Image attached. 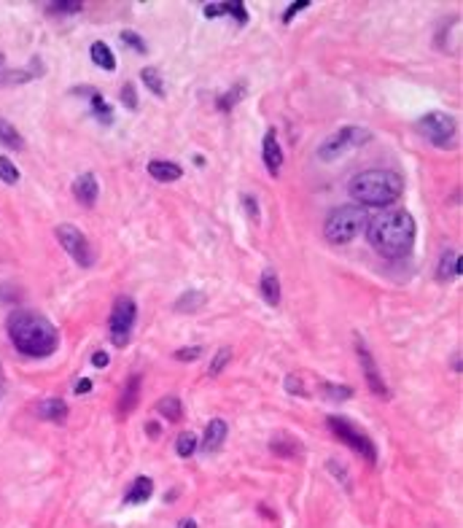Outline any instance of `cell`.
Returning a JSON list of instances; mask_svg holds the SVG:
<instances>
[{"label": "cell", "mask_w": 463, "mask_h": 528, "mask_svg": "<svg viewBox=\"0 0 463 528\" xmlns=\"http://www.w3.org/2000/svg\"><path fill=\"white\" fill-rule=\"evenodd\" d=\"M418 226L409 210L391 208L366 222V240L385 259H404L415 245Z\"/></svg>", "instance_id": "cell-1"}, {"label": "cell", "mask_w": 463, "mask_h": 528, "mask_svg": "<svg viewBox=\"0 0 463 528\" xmlns=\"http://www.w3.org/2000/svg\"><path fill=\"white\" fill-rule=\"evenodd\" d=\"M8 337L14 348L24 353V356H33V359H43V356H52L57 350V326L52 324L46 316L33 313V310H14L8 316Z\"/></svg>", "instance_id": "cell-2"}, {"label": "cell", "mask_w": 463, "mask_h": 528, "mask_svg": "<svg viewBox=\"0 0 463 528\" xmlns=\"http://www.w3.org/2000/svg\"><path fill=\"white\" fill-rule=\"evenodd\" d=\"M404 183L402 178L393 173V170H363L359 176L350 178V197L361 205H375V208H385V205H393L402 197Z\"/></svg>", "instance_id": "cell-3"}, {"label": "cell", "mask_w": 463, "mask_h": 528, "mask_svg": "<svg viewBox=\"0 0 463 528\" xmlns=\"http://www.w3.org/2000/svg\"><path fill=\"white\" fill-rule=\"evenodd\" d=\"M366 222H369V216L361 205H343L326 216L323 235L331 245H347L361 235V229H366Z\"/></svg>", "instance_id": "cell-4"}, {"label": "cell", "mask_w": 463, "mask_h": 528, "mask_svg": "<svg viewBox=\"0 0 463 528\" xmlns=\"http://www.w3.org/2000/svg\"><path fill=\"white\" fill-rule=\"evenodd\" d=\"M326 424H329V428H331V434H337L345 445L353 447L363 461L377 464V447H375V442H372V437H369L366 431H361L353 421H347V418H343V415H329Z\"/></svg>", "instance_id": "cell-5"}, {"label": "cell", "mask_w": 463, "mask_h": 528, "mask_svg": "<svg viewBox=\"0 0 463 528\" xmlns=\"http://www.w3.org/2000/svg\"><path fill=\"white\" fill-rule=\"evenodd\" d=\"M369 141H372V132H369V130H363V127H343V130H337L331 138H326V141L318 146V160L334 162V160H340L343 154H347L350 148L366 146Z\"/></svg>", "instance_id": "cell-6"}, {"label": "cell", "mask_w": 463, "mask_h": 528, "mask_svg": "<svg viewBox=\"0 0 463 528\" xmlns=\"http://www.w3.org/2000/svg\"><path fill=\"white\" fill-rule=\"evenodd\" d=\"M57 240H60V245L65 248V254L73 256V262L79 264V267L86 270V267L95 264V248L89 245L86 235L81 232L79 226H73V224H60V226H57Z\"/></svg>", "instance_id": "cell-7"}, {"label": "cell", "mask_w": 463, "mask_h": 528, "mask_svg": "<svg viewBox=\"0 0 463 528\" xmlns=\"http://www.w3.org/2000/svg\"><path fill=\"white\" fill-rule=\"evenodd\" d=\"M135 318H138V305L130 297H116L111 310V343L116 348H124L130 343Z\"/></svg>", "instance_id": "cell-8"}, {"label": "cell", "mask_w": 463, "mask_h": 528, "mask_svg": "<svg viewBox=\"0 0 463 528\" xmlns=\"http://www.w3.org/2000/svg\"><path fill=\"white\" fill-rule=\"evenodd\" d=\"M455 130H458L455 119L450 114H444V111H431V114H425V116L418 119V132L423 135L425 141L434 143V146L450 143L455 138Z\"/></svg>", "instance_id": "cell-9"}, {"label": "cell", "mask_w": 463, "mask_h": 528, "mask_svg": "<svg viewBox=\"0 0 463 528\" xmlns=\"http://www.w3.org/2000/svg\"><path fill=\"white\" fill-rule=\"evenodd\" d=\"M356 353H359L363 378H366V386L372 388V394H375V396H380V399H391V391H388L383 375H380V366L375 364V356L366 350V345H363L361 337H356Z\"/></svg>", "instance_id": "cell-10"}, {"label": "cell", "mask_w": 463, "mask_h": 528, "mask_svg": "<svg viewBox=\"0 0 463 528\" xmlns=\"http://www.w3.org/2000/svg\"><path fill=\"white\" fill-rule=\"evenodd\" d=\"M262 160H264V167L269 170V176H278V173H281L283 148H281V143H278V130H275V127H269V130H267V135H264Z\"/></svg>", "instance_id": "cell-11"}, {"label": "cell", "mask_w": 463, "mask_h": 528, "mask_svg": "<svg viewBox=\"0 0 463 528\" xmlns=\"http://www.w3.org/2000/svg\"><path fill=\"white\" fill-rule=\"evenodd\" d=\"M73 194L84 208H92L97 203V194H100V183L95 178V173H84L73 181Z\"/></svg>", "instance_id": "cell-12"}, {"label": "cell", "mask_w": 463, "mask_h": 528, "mask_svg": "<svg viewBox=\"0 0 463 528\" xmlns=\"http://www.w3.org/2000/svg\"><path fill=\"white\" fill-rule=\"evenodd\" d=\"M226 434H229V426L223 418H213L207 428H205V437H202V450L205 453H216L219 447L226 442Z\"/></svg>", "instance_id": "cell-13"}, {"label": "cell", "mask_w": 463, "mask_h": 528, "mask_svg": "<svg viewBox=\"0 0 463 528\" xmlns=\"http://www.w3.org/2000/svg\"><path fill=\"white\" fill-rule=\"evenodd\" d=\"M463 272V254H458L455 248H447L442 254V259L437 264V278L439 281H453Z\"/></svg>", "instance_id": "cell-14"}, {"label": "cell", "mask_w": 463, "mask_h": 528, "mask_svg": "<svg viewBox=\"0 0 463 528\" xmlns=\"http://www.w3.org/2000/svg\"><path fill=\"white\" fill-rule=\"evenodd\" d=\"M38 76V70H30V68H8L6 54H0V86H17V84L33 81Z\"/></svg>", "instance_id": "cell-15"}, {"label": "cell", "mask_w": 463, "mask_h": 528, "mask_svg": "<svg viewBox=\"0 0 463 528\" xmlns=\"http://www.w3.org/2000/svg\"><path fill=\"white\" fill-rule=\"evenodd\" d=\"M148 176L159 183H173L183 176L181 164L170 162V160H151L148 162Z\"/></svg>", "instance_id": "cell-16"}, {"label": "cell", "mask_w": 463, "mask_h": 528, "mask_svg": "<svg viewBox=\"0 0 463 528\" xmlns=\"http://www.w3.org/2000/svg\"><path fill=\"white\" fill-rule=\"evenodd\" d=\"M138 396H141V375H130L127 386H124V391H121L119 407H116L119 418H127V415L135 410V405H138Z\"/></svg>", "instance_id": "cell-17"}, {"label": "cell", "mask_w": 463, "mask_h": 528, "mask_svg": "<svg viewBox=\"0 0 463 528\" xmlns=\"http://www.w3.org/2000/svg\"><path fill=\"white\" fill-rule=\"evenodd\" d=\"M259 291H262L264 302L267 305H281V281H278V272L275 270H264L262 281H259Z\"/></svg>", "instance_id": "cell-18"}, {"label": "cell", "mask_w": 463, "mask_h": 528, "mask_svg": "<svg viewBox=\"0 0 463 528\" xmlns=\"http://www.w3.org/2000/svg\"><path fill=\"white\" fill-rule=\"evenodd\" d=\"M151 493H154V480H151V477H138V480L130 486V490H127L124 504H130V507L146 504V502L151 499Z\"/></svg>", "instance_id": "cell-19"}, {"label": "cell", "mask_w": 463, "mask_h": 528, "mask_svg": "<svg viewBox=\"0 0 463 528\" xmlns=\"http://www.w3.org/2000/svg\"><path fill=\"white\" fill-rule=\"evenodd\" d=\"M38 415L43 421H52V424H65L68 421V405L62 399H57V396L43 399L38 405Z\"/></svg>", "instance_id": "cell-20"}, {"label": "cell", "mask_w": 463, "mask_h": 528, "mask_svg": "<svg viewBox=\"0 0 463 528\" xmlns=\"http://www.w3.org/2000/svg\"><path fill=\"white\" fill-rule=\"evenodd\" d=\"M89 54H92V62H95V65H100L102 70H116V54L111 52V46H108L105 41L92 43Z\"/></svg>", "instance_id": "cell-21"}, {"label": "cell", "mask_w": 463, "mask_h": 528, "mask_svg": "<svg viewBox=\"0 0 463 528\" xmlns=\"http://www.w3.org/2000/svg\"><path fill=\"white\" fill-rule=\"evenodd\" d=\"M202 305H205V294L197 291V288H191V291H183L181 297H178L175 310H178V313H194V310H200Z\"/></svg>", "instance_id": "cell-22"}, {"label": "cell", "mask_w": 463, "mask_h": 528, "mask_svg": "<svg viewBox=\"0 0 463 528\" xmlns=\"http://www.w3.org/2000/svg\"><path fill=\"white\" fill-rule=\"evenodd\" d=\"M269 447H272L278 456H283V458H297V456H299V442H297L294 437H285V434H278V437L269 442Z\"/></svg>", "instance_id": "cell-23"}, {"label": "cell", "mask_w": 463, "mask_h": 528, "mask_svg": "<svg viewBox=\"0 0 463 528\" xmlns=\"http://www.w3.org/2000/svg\"><path fill=\"white\" fill-rule=\"evenodd\" d=\"M157 410H159L162 418H167V421H181L183 402L178 399V396H164V399H159Z\"/></svg>", "instance_id": "cell-24"}, {"label": "cell", "mask_w": 463, "mask_h": 528, "mask_svg": "<svg viewBox=\"0 0 463 528\" xmlns=\"http://www.w3.org/2000/svg\"><path fill=\"white\" fill-rule=\"evenodd\" d=\"M141 81L157 95V98H164L167 95V89H164V81H162V73L157 68H143L141 70Z\"/></svg>", "instance_id": "cell-25"}, {"label": "cell", "mask_w": 463, "mask_h": 528, "mask_svg": "<svg viewBox=\"0 0 463 528\" xmlns=\"http://www.w3.org/2000/svg\"><path fill=\"white\" fill-rule=\"evenodd\" d=\"M197 447H200V442H197V434H191V431H183L181 437L175 440V453H178L181 458L194 456V453H197Z\"/></svg>", "instance_id": "cell-26"}, {"label": "cell", "mask_w": 463, "mask_h": 528, "mask_svg": "<svg viewBox=\"0 0 463 528\" xmlns=\"http://www.w3.org/2000/svg\"><path fill=\"white\" fill-rule=\"evenodd\" d=\"M242 95H245V84L240 81V84H235V86H232L229 92H223L221 98H219V102H216V105H219L221 111H232V108H235V105H237V102L242 100Z\"/></svg>", "instance_id": "cell-27"}, {"label": "cell", "mask_w": 463, "mask_h": 528, "mask_svg": "<svg viewBox=\"0 0 463 528\" xmlns=\"http://www.w3.org/2000/svg\"><path fill=\"white\" fill-rule=\"evenodd\" d=\"M0 143H6L8 148H17V151H19V148H24V141H22V135L8 122H3V119H0Z\"/></svg>", "instance_id": "cell-28"}, {"label": "cell", "mask_w": 463, "mask_h": 528, "mask_svg": "<svg viewBox=\"0 0 463 528\" xmlns=\"http://www.w3.org/2000/svg\"><path fill=\"white\" fill-rule=\"evenodd\" d=\"M89 100H92V111H95V116H97V119H100L102 124H111V122H113V111H111V105H108V102L102 100L100 92H95V95H92Z\"/></svg>", "instance_id": "cell-29"}, {"label": "cell", "mask_w": 463, "mask_h": 528, "mask_svg": "<svg viewBox=\"0 0 463 528\" xmlns=\"http://www.w3.org/2000/svg\"><path fill=\"white\" fill-rule=\"evenodd\" d=\"M321 391L326 399H334V402H345L353 396V388L350 386H337V383H321Z\"/></svg>", "instance_id": "cell-30"}, {"label": "cell", "mask_w": 463, "mask_h": 528, "mask_svg": "<svg viewBox=\"0 0 463 528\" xmlns=\"http://www.w3.org/2000/svg\"><path fill=\"white\" fill-rule=\"evenodd\" d=\"M46 8H49V14H79L84 8V3L81 0H54Z\"/></svg>", "instance_id": "cell-31"}, {"label": "cell", "mask_w": 463, "mask_h": 528, "mask_svg": "<svg viewBox=\"0 0 463 528\" xmlns=\"http://www.w3.org/2000/svg\"><path fill=\"white\" fill-rule=\"evenodd\" d=\"M221 6H223V14L235 17V20L240 22V24H245V22H248V8H245V3H240V0H223Z\"/></svg>", "instance_id": "cell-32"}, {"label": "cell", "mask_w": 463, "mask_h": 528, "mask_svg": "<svg viewBox=\"0 0 463 528\" xmlns=\"http://www.w3.org/2000/svg\"><path fill=\"white\" fill-rule=\"evenodd\" d=\"M0 181H6V183L19 181V170H17V164L11 162L8 157H0Z\"/></svg>", "instance_id": "cell-33"}, {"label": "cell", "mask_w": 463, "mask_h": 528, "mask_svg": "<svg viewBox=\"0 0 463 528\" xmlns=\"http://www.w3.org/2000/svg\"><path fill=\"white\" fill-rule=\"evenodd\" d=\"M240 203H242V210L251 216V224L259 226V200H256L253 194H242Z\"/></svg>", "instance_id": "cell-34"}, {"label": "cell", "mask_w": 463, "mask_h": 528, "mask_svg": "<svg viewBox=\"0 0 463 528\" xmlns=\"http://www.w3.org/2000/svg\"><path fill=\"white\" fill-rule=\"evenodd\" d=\"M121 41L127 43L130 49H135L138 54H148V46H146V41H143L138 33H132V30H124V33H121Z\"/></svg>", "instance_id": "cell-35"}, {"label": "cell", "mask_w": 463, "mask_h": 528, "mask_svg": "<svg viewBox=\"0 0 463 528\" xmlns=\"http://www.w3.org/2000/svg\"><path fill=\"white\" fill-rule=\"evenodd\" d=\"M229 356H232V350H229V348H219V350H216V356H213V364H210V375H219L223 366L229 364Z\"/></svg>", "instance_id": "cell-36"}, {"label": "cell", "mask_w": 463, "mask_h": 528, "mask_svg": "<svg viewBox=\"0 0 463 528\" xmlns=\"http://www.w3.org/2000/svg\"><path fill=\"white\" fill-rule=\"evenodd\" d=\"M121 102H124L130 111H138V95H135V86H132V84H124V86H121Z\"/></svg>", "instance_id": "cell-37"}, {"label": "cell", "mask_w": 463, "mask_h": 528, "mask_svg": "<svg viewBox=\"0 0 463 528\" xmlns=\"http://www.w3.org/2000/svg\"><path fill=\"white\" fill-rule=\"evenodd\" d=\"M178 362H194V359H200L202 356V348L200 345H191V348H178L175 353H173Z\"/></svg>", "instance_id": "cell-38"}, {"label": "cell", "mask_w": 463, "mask_h": 528, "mask_svg": "<svg viewBox=\"0 0 463 528\" xmlns=\"http://www.w3.org/2000/svg\"><path fill=\"white\" fill-rule=\"evenodd\" d=\"M302 8H310V0H297V3H291V6L283 11V22L288 24V22H291L294 17H297V14H299V11H302Z\"/></svg>", "instance_id": "cell-39"}, {"label": "cell", "mask_w": 463, "mask_h": 528, "mask_svg": "<svg viewBox=\"0 0 463 528\" xmlns=\"http://www.w3.org/2000/svg\"><path fill=\"white\" fill-rule=\"evenodd\" d=\"M285 391H288V394H297V396H304V394H307L302 388V378H299V375H288V378H285Z\"/></svg>", "instance_id": "cell-40"}, {"label": "cell", "mask_w": 463, "mask_h": 528, "mask_svg": "<svg viewBox=\"0 0 463 528\" xmlns=\"http://www.w3.org/2000/svg\"><path fill=\"white\" fill-rule=\"evenodd\" d=\"M221 14H223L221 3H207V6H205V17H207V20H213V17H221Z\"/></svg>", "instance_id": "cell-41"}, {"label": "cell", "mask_w": 463, "mask_h": 528, "mask_svg": "<svg viewBox=\"0 0 463 528\" xmlns=\"http://www.w3.org/2000/svg\"><path fill=\"white\" fill-rule=\"evenodd\" d=\"M92 364L100 366V369H102V366H108V353H105V350H97V353L92 356Z\"/></svg>", "instance_id": "cell-42"}, {"label": "cell", "mask_w": 463, "mask_h": 528, "mask_svg": "<svg viewBox=\"0 0 463 528\" xmlns=\"http://www.w3.org/2000/svg\"><path fill=\"white\" fill-rule=\"evenodd\" d=\"M95 92H97L95 86H73V89H70V95H89V98H92Z\"/></svg>", "instance_id": "cell-43"}, {"label": "cell", "mask_w": 463, "mask_h": 528, "mask_svg": "<svg viewBox=\"0 0 463 528\" xmlns=\"http://www.w3.org/2000/svg\"><path fill=\"white\" fill-rule=\"evenodd\" d=\"M89 391H92V380H89V378H84L79 386H76V394H89Z\"/></svg>", "instance_id": "cell-44"}, {"label": "cell", "mask_w": 463, "mask_h": 528, "mask_svg": "<svg viewBox=\"0 0 463 528\" xmlns=\"http://www.w3.org/2000/svg\"><path fill=\"white\" fill-rule=\"evenodd\" d=\"M148 434H151V437H159V434H162V428L157 426V424H148Z\"/></svg>", "instance_id": "cell-45"}, {"label": "cell", "mask_w": 463, "mask_h": 528, "mask_svg": "<svg viewBox=\"0 0 463 528\" xmlns=\"http://www.w3.org/2000/svg\"><path fill=\"white\" fill-rule=\"evenodd\" d=\"M178 528H197V523H194V520L189 518V520H183V523H181V526H178Z\"/></svg>", "instance_id": "cell-46"}]
</instances>
